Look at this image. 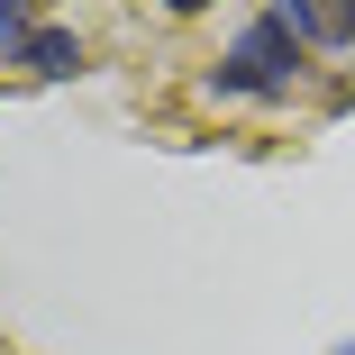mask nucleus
<instances>
[{
	"label": "nucleus",
	"instance_id": "nucleus-1",
	"mask_svg": "<svg viewBox=\"0 0 355 355\" xmlns=\"http://www.w3.org/2000/svg\"><path fill=\"white\" fill-rule=\"evenodd\" d=\"M310 83V46H301V28H292V10H246L237 19V37L219 46V64L200 73V92L209 101H264V110H282Z\"/></svg>",
	"mask_w": 355,
	"mask_h": 355
},
{
	"label": "nucleus",
	"instance_id": "nucleus-2",
	"mask_svg": "<svg viewBox=\"0 0 355 355\" xmlns=\"http://www.w3.org/2000/svg\"><path fill=\"white\" fill-rule=\"evenodd\" d=\"M19 73H28V83H73V73H92V46H83L73 28H55V19H46V28L19 46Z\"/></svg>",
	"mask_w": 355,
	"mask_h": 355
},
{
	"label": "nucleus",
	"instance_id": "nucleus-3",
	"mask_svg": "<svg viewBox=\"0 0 355 355\" xmlns=\"http://www.w3.org/2000/svg\"><path fill=\"white\" fill-rule=\"evenodd\" d=\"M282 10H292L301 46H319V55H346L355 46V0H282Z\"/></svg>",
	"mask_w": 355,
	"mask_h": 355
},
{
	"label": "nucleus",
	"instance_id": "nucleus-4",
	"mask_svg": "<svg viewBox=\"0 0 355 355\" xmlns=\"http://www.w3.org/2000/svg\"><path fill=\"white\" fill-rule=\"evenodd\" d=\"M37 28H46L37 10H19V0H0V64H19V46H28Z\"/></svg>",
	"mask_w": 355,
	"mask_h": 355
}]
</instances>
